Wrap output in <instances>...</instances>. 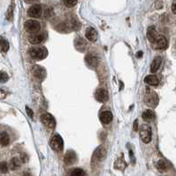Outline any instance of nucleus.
<instances>
[{"label": "nucleus", "mask_w": 176, "mask_h": 176, "mask_svg": "<svg viewBox=\"0 0 176 176\" xmlns=\"http://www.w3.org/2000/svg\"><path fill=\"white\" fill-rule=\"evenodd\" d=\"M24 28L26 29V31L28 33L30 34H36L37 32H39V30L41 29V25L38 21H34V20H28L25 22L24 24Z\"/></svg>", "instance_id": "f257e3e1"}, {"label": "nucleus", "mask_w": 176, "mask_h": 176, "mask_svg": "<svg viewBox=\"0 0 176 176\" xmlns=\"http://www.w3.org/2000/svg\"><path fill=\"white\" fill-rule=\"evenodd\" d=\"M29 53L31 57L35 59H43L47 56V50L44 48H38V47H34L31 48L29 50Z\"/></svg>", "instance_id": "f03ea898"}, {"label": "nucleus", "mask_w": 176, "mask_h": 176, "mask_svg": "<svg viewBox=\"0 0 176 176\" xmlns=\"http://www.w3.org/2000/svg\"><path fill=\"white\" fill-rule=\"evenodd\" d=\"M50 145L52 148V150H54L55 151H61L64 147V143L63 139L59 135H55L53 137L50 139Z\"/></svg>", "instance_id": "7ed1b4c3"}, {"label": "nucleus", "mask_w": 176, "mask_h": 176, "mask_svg": "<svg viewBox=\"0 0 176 176\" xmlns=\"http://www.w3.org/2000/svg\"><path fill=\"white\" fill-rule=\"evenodd\" d=\"M151 135H152V132H151L150 127L147 125H143L140 129L141 139H142L145 144H149L151 141Z\"/></svg>", "instance_id": "20e7f679"}, {"label": "nucleus", "mask_w": 176, "mask_h": 176, "mask_svg": "<svg viewBox=\"0 0 176 176\" xmlns=\"http://www.w3.org/2000/svg\"><path fill=\"white\" fill-rule=\"evenodd\" d=\"M151 44L155 50H164L167 47V40L164 36H157Z\"/></svg>", "instance_id": "39448f33"}, {"label": "nucleus", "mask_w": 176, "mask_h": 176, "mask_svg": "<svg viewBox=\"0 0 176 176\" xmlns=\"http://www.w3.org/2000/svg\"><path fill=\"white\" fill-rule=\"evenodd\" d=\"M41 121L48 128H54L56 127V121L54 117L50 113H44L41 116Z\"/></svg>", "instance_id": "423d86ee"}, {"label": "nucleus", "mask_w": 176, "mask_h": 176, "mask_svg": "<svg viewBox=\"0 0 176 176\" xmlns=\"http://www.w3.org/2000/svg\"><path fill=\"white\" fill-rule=\"evenodd\" d=\"M28 14L32 18H39L42 14V6L40 5H34L28 10Z\"/></svg>", "instance_id": "0eeeda50"}, {"label": "nucleus", "mask_w": 176, "mask_h": 176, "mask_svg": "<svg viewBox=\"0 0 176 176\" xmlns=\"http://www.w3.org/2000/svg\"><path fill=\"white\" fill-rule=\"evenodd\" d=\"M145 103L149 106H156L157 104V96L155 94V92H148L145 97Z\"/></svg>", "instance_id": "6e6552de"}, {"label": "nucleus", "mask_w": 176, "mask_h": 176, "mask_svg": "<svg viewBox=\"0 0 176 176\" xmlns=\"http://www.w3.org/2000/svg\"><path fill=\"white\" fill-rule=\"evenodd\" d=\"M95 97L98 102L104 103L108 100V93L104 89H99L96 91Z\"/></svg>", "instance_id": "1a4fd4ad"}, {"label": "nucleus", "mask_w": 176, "mask_h": 176, "mask_svg": "<svg viewBox=\"0 0 176 176\" xmlns=\"http://www.w3.org/2000/svg\"><path fill=\"white\" fill-rule=\"evenodd\" d=\"M76 161V154L73 150H68L64 157V162L66 165H72Z\"/></svg>", "instance_id": "9d476101"}, {"label": "nucleus", "mask_w": 176, "mask_h": 176, "mask_svg": "<svg viewBox=\"0 0 176 176\" xmlns=\"http://www.w3.org/2000/svg\"><path fill=\"white\" fill-rule=\"evenodd\" d=\"M106 150H105L104 147H98L95 152H94V158H96L97 160L98 161H101V160H104L105 157H106Z\"/></svg>", "instance_id": "9b49d317"}, {"label": "nucleus", "mask_w": 176, "mask_h": 176, "mask_svg": "<svg viewBox=\"0 0 176 176\" xmlns=\"http://www.w3.org/2000/svg\"><path fill=\"white\" fill-rule=\"evenodd\" d=\"M85 36H86V38L88 40H90V42H95L97 39V32L95 28H89L86 30Z\"/></svg>", "instance_id": "f8f14e48"}, {"label": "nucleus", "mask_w": 176, "mask_h": 176, "mask_svg": "<svg viewBox=\"0 0 176 176\" xmlns=\"http://www.w3.org/2000/svg\"><path fill=\"white\" fill-rule=\"evenodd\" d=\"M33 75L39 80H43L45 77V70L39 66H36L33 69Z\"/></svg>", "instance_id": "ddd939ff"}, {"label": "nucleus", "mask_w": 176, "mask_h": 176, "mask_svg": "<svg viewBox=\"0 0 176 176\" xmlns=\"http://www.w3.org/2000/svg\"><path fill=\"white\" fill-rule=\"evenodd\" d=\"M161 63H162V59H161V57H156V58L153 59V61H152V63H151V65H150V72L153 73V74L156 73L157 70L159 69Z\"/></svg>", "instance_id": "4468645a"}, {"label": "nucleus", "mask_w": 176, "mask_h": 176, "mask_svg": "<svg viewBox=\"0 0 176 176\" xmlns=\"http://www.w3.org/2000/svg\"><path fill=\"white\" fill-rule=\"evenodd\" d=\"M100 120L104 124H109V123L113 120V113L111 112H104L100 115Z\"/></svg>", "instance_id": "2eb2a0df"}, {"label": "nucleus", "mask_w": 176, "mask_h": 176, "mask_svg": "<svg viewBox=\"0 0 176 176\" xmlns=\"http://www.w3.org/2000/svg\"><path fill=\"white\" fill-rule=\"evenodd\" d=\"M157 37V31H156V28L154 26H150L149 27L148 30H147V37L149 39L150 42H153Z\"/></svg>", "instance_id": "dca6fc26"}, {"label": "nucleus", "mask_w": 176, "mask_h": 176, "mask_svg": "<svg viewBox=\"0 0 176 176\" xmlns=\"http://www.w3.org/2000/svg\"><path fill=\"white\" fill-rule=\"evenodd\" d=\"M85 61L87 62V64L90 66H97V64H98V59L97 57L91 55V54H88L86 56V59H85Z\"/></svg>", "instance_id": "f3484780"}, {"label": "nucleus", "mask_w": 176, "mask_h": 176, "mask_svg": "<svg viewBox=\"0 0 176 176\" xmlns=\"http://www.w3.org/2000/svg\"><path fill=\"white\" fill-rule=\"evenodd\" d=\"M43 35H34V36H30L28 40L32 44H38L43 41Z\"/></svg>", "instance_id": "a211bd4d"}, {"label": "nucleus", "mask_w": 176, "mask_h": 176, "mask_svg": "<svg viewBox=\"0 0 176 176\" xmlns=\"http://www.w3.org/2000/svg\"><path fill=\"white\" fill-rule=\"evenodd\" d=\"M144 81L149 84V85H151V86H157L158 84V79L156 75H148L145 77L144 79Z\"/></svg>", "instance_id": "6ab92c4d"}, {"label": "nucleus", "mask_w": 176, "mask_h": 176, "mask_svg": "<svg viewBox=\"0 0 176 176\" xmlns=\"http://www.w3.org/2000/svg\"><path fill=\"white\" fill-rule=\"evenodd\" d=\"M9 142H10V138L7 133L2 132L0 134V144H2L3 146H6L8 145Z\"/></svg>", "instance_id": "aec40b11"}, {"label": "nucleus", "mask_w": 176, "mask_h": 176, "mask_svg": "<svg viewBox=\"0 0 176 176\" xmlns=\"http://www.w3.org/2000/svg\"><path fill=\"white\" fill-rule=\"evenodd\" d=\"M21 161L19 159L18 157L12 158V160L10 162V167H11V169L12 170H15L17 168H19L21 166Z\"/></svg>", "instance_id": "412c9836"}, {"label": "nucleus", "mask_w": 176, "mask_h": 176, "mask_svg": "<svg viewBox=\"0 0 176 176\" xmlns=\"http://www.w3.org/2000/svg\"><path fill=\"white\" fill-rule=\"evenodd\" d=\"M142 117H143V119H145V120H150V119H154L155 113H154L151 110H146V111H144V112L143 113Z\"/></svg>", "instance_id": "4be33fe9"}, {"label": "nucleus", "mask_w": 176, "mask_h": 176, "mask_svg": "<svg viewBox=\"0 0 176 176\" xmlns=\"http://www.w3.org/2000/svg\"><path fill=\"white\" fill-rule=\"evenodd\" d=\"M75 47H76L79 50H81V51H82V50H84L85 46H86V43L84 42L83 39H81V38L76 39L75 42Z\"/></svg>", "instance_id": "5701e85b"}, {"label": "nucleus", "mask_w": 176, "mask_h": 176, "mask_svg": "<svg viewBox=\"0 0 176 176\" xmlns=\"http://www.w3.org/2000/svg\"><path fill=\"white\" fill-rule=\"evenodd\" d=\"M0 47H1V50L5 52H6L9 50V43L8 42L3 38L2 37H0Z\"/></svg>", "instance_id": "b1692460"}, {"label": "nucleus", "mask_w": 176, "mask_h": 176, "mask_svg": "<svg viewBox=\"0 0 176 176\" xmlns=\"http://www.w3.org/2000/svg\"><path fill=\"white\" fill-rule=\"evenodd\" d=\"M13 8H14V4L12 3L11 6L8 8V11L6 12V19L8 21H12V16H13Z\"/></svg>", "instance_id": "393cba45"}, {"label": "nucleus", "mask_w": 176, "mask_h": 176, "mask_svg": "<svg viewBox=\"0 0 176 176\" xmlns=\"http://www.w3.org/2000/svg\"><path fill=\"white\" fill-rule=\"evenodd\" d=\"M157 168L159 169L160 171L164 172L167 169V164L164 159H160L159 161L157 162Z\"/></svg>", "instance_id": "a878e982"}, {"label": "nucleus", "mask_w": 176, "mask_h": 176, "mask_svg": "<svg viewBox=\"0 0 176 176\" xmlns=\"http://www.w3.org/2000/svg\"><path fill=\"white\" fill-rule=\"evenodd\" d=\"M71 176H85V172L81 168H75L72 171Z\"/></svg>", "instance_id": "bb28decb"}, {"label": "nucleus", "mask_w": 176, "mask_h": 176, "mask_svg": "<svg viewBox=\"0 0 176 176\" xmlns=\"http://www.w3.org/2000/svg\"><path fill=\"white\" fill-rule=\"evenodd\" d=\"M63 2L66 6L67 7H73L77 4V0H63Z\"/></svg>", "instance_id": "cd10ccee"}, {"label": "nucleus", "mask_w": 176, "mask_h": 176, "mask_svg": "<svg viewBox=\"0 0 176 176\" xmlns=\"http://www.w3.org/2000/svg\"><path fill=\"white\" fill-rule=\"evenodd\" d=\"M8 171V165L6 162H1L0 163V172L2 173H6Z\"/></svg>", "instance_id": "c85d7f7f"}, {"label": "nucleus", "mask_w": 176, "mask_h": 176, "mask_svg": "<svg viewBox=\"0 0 176 176\" xmlns=\"http://www.w3.org/2000/svg\"><path fill=\"white\" fill-rule=\"evenodd\" d=\"M8 79H9V77L6 73L0 71V82H6L8 81Z\"/></svg>", "instance_id": "c756f323"}, {"label": "nucleus", "mask_w": 176, "mask_h": 176, "mask_svg": "<svg viewBox=\"0 0 176 176\" xmlns=\"http://www.w3.org/2000/svg\"><path fill=\"white\" fill-rule=\"evenodd\" d=\"M172 12L176 14V0H173L172 4Z\"/></svg>", "instance_id": "7c9ffc66"}, {"label": "nucleus", "mask_w": 176, "mask_h": 176, "mask_svg": "<svg viewBox=\"0 0 176 176\" xmlns=\"http://www.w3.org/2000/svg\"><path fill=\"white\" fill-rule=\"evenodd\" d=\"M26 112H27L28 115L30 118H33V112H32V110H31L30 108H28V106L26 107Z\"/></svg>", "instance_id": "2f4dec72"}, {"label": "nucleus", "mask_w": 176, "mask_h": 176, "mask_svg": "<svg viewBox=\"0 0 176 176\" xmlns=\"http://www.w3.org/2000/svg\"><path fill=\"white\" fill-rule=\"evenodd\" d=\"M133 128H134L135 131H137V130H138V120H137V119L135 120V122H134V127H133Z\"/></svg>", "instance_id": "473e14b6"}, {"label": "nucleus", "mask_w": 176, "mask_h": 176, "mask_svg": "<svg viewBox=\"0 0 176 176\" xmlns=\"http://www.w3.org/2000/svg\"><path fill=\"white\" fill-rule=\"evenodd\" d=\"M21 161L22 162H27L28 161V157H27V155H23V157L21 156Z\"/></svg>", "instance_id": "72a5a7b5"}, {"label": "nucleus", "mask_w": 176, "mask_h": 176, "mask_svg": "<svg viewBox=\"0 0 176 176\" xmlns=\"http://www.w3.org/2000/svg\"><path fill=\"white\" fill-rule=\"evenodd\" d=\"M136 56H137L138 59H141V58L143 57V51H138L137 54H136Z\"/></svg>", "instance_id": "f704fd0d"}, {"label": "nucleus", "mask_w": 176, "mask_h": 176, "mask_svg": "<svg viewBox=\"0 0 176 176\" xmlns=\"http://www.w3.org/2000/svg\"><path fill=\"white\" fill-rule=\"evenodd\" d=\"M24 1H25L26 3H28V4H31V3H34V2L37 1V0H24Z\"/></svg>", "instance_id": "c9c22d12"}, {"label": "nucleus", "mask_w": 176, "mask_h": 176, "mask_svg": "<svg viewBox=\"0 0 176 176\" xmlns=\"http://www.w3.org/2000/svg\"><path fill=\"white\" fill-rule=\"evenodd\" d=\"M129 153H130V158H131V160H132L133 163H134L135 161H134V156H133V152H132V150H129Z\"/></svg>", "instance_id": "e433bc0d"}, {"label": "nucleus", "mask_w": 176, "mask_h": 176, "mask_svg": "<svg viewBox=\"0 0 176 176\" xmlns=\"http://www.w3.org/2000/svg\"><path fill=\"white\" fill-rule=\"evenodd\" d=\"M23 176H31V175H30V173H24Z\"/></svg>", "instance_id": "4c0bfd02"}]
</instances>
